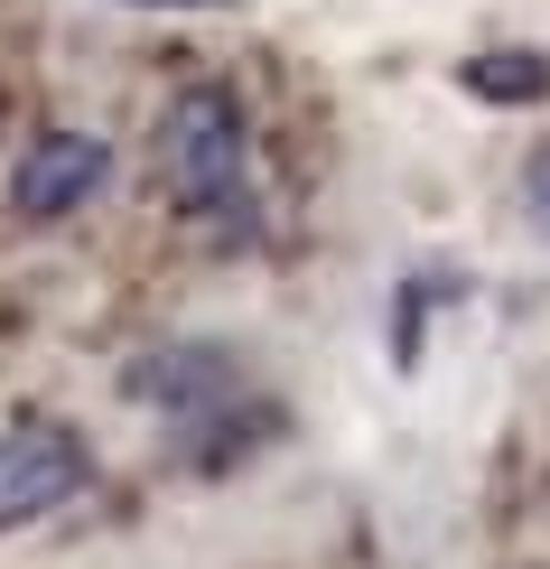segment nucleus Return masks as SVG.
Listing matches in <instances>:
<instances>
[{"mask_svg": "<svg viewBox=\"0 0 550 569\" xmlns=\"http://www.w3.org/2000/svg\"><path fill=\"white\" fill-rule=\"evenodd\" d=\"M131 10H233V0H131Z\"/></svg>", "mask_w": 550, "mask_h": 569, "instance_id": "8", "label": "nucleus"}, {"mask_svg": "<svg viewBox=\"0 0 550 569\" xmlns=\"http://www.w3.org/2000/svg\"><path fill=\"white\" fill-rule=\"evenodd\" d=\"M458 93H476V103H550V57L541 47H476L458 66Z\"/></svg>", "mask_w": 550, "mask_h": 569, "instance_id": "6", "label": "nucleus"}, {"mask_svg": "<svg viewBox=\"0 0 550 569\" xmlns=\"http://www.w3.org/2000/svg\"><path fill=\"white\" fill-rule=\"evenodd\" d=\"M76 486H84V439L76 430H57V420H19V430H0V532L57 513Z\"/></svg>", "mask_w": 550, "mask_h": 569, "instance_id": "2", "label": "nucleus"}, {"mask_svg": "<svg viewBox=\"0 0 550 569\" xmlns=\"http://www.w3.org/2000/svg\"><path fill=\"white\" fill-rule=\"evenodd\" d=\"M103 178H112V150L93 131H47V140H29V159L10 169V216L19 224H66Z\"/></svg>", "mask_w": 550, "mask_h": 569, "instance_id": "3", "label": "nucleus"}, {"mask_svg": "<svg viewBox=\"0 0 550 569\" xmlns=\"http://www.w3.org/2000/svg\"><path fill=\"white\" fill-rule=\"evenodd\" d=\"M159 159H169V197L187 216H243V103H233V84H187L169 103V122H159Z\"/></svg>", "mask_w": 550, "mask_h": 569, "instance_id": "1", "label": "nucleus"}, {"mask_svg": "<svg viewBox=\"0 0 550 569\" xmlns=\"http://www.w3.org/2000/svg\"><path fill=\"white\" fill-rule=\"evenodd\" d=\"M261 439H280V401L233 392V401H214L206 420H187V467H197V477H224V467H243Z\"/></svg>", "mask_w": 550, "mask_h": 569, "instance_id": "5", "label": "nucleus"}, {"mask_svg": "<svg viewBox=\"0 0 550 569\" xmlns=\"http://www.w3.org/2000/svg\"><path fill=\"white\" fill-rule=\"evenodd\" d=\"M522 206H532V224L550 233V140H541L532 159H522Z\"/></svg>", "mask_w": 550, "mask_h": 569, "instance_id": "7", "label": "nucleus"}, {"mask_svg": "<svg viewBox=\"0 0 550 569\" xmlns=\"http://www.w3.org/2000/svg\"><path fill=\"white\" fill-rule=\"evenodd\" d=\"M122 392L159 401V411H178V420H206L214 401L243 392V365H233L224 346H159V355H140V365L122 373Z\"/></svg>", "mask_w": 550, "mask_h": 569, "instance_id": "4", "label": "nucleus"}]
</instances>
